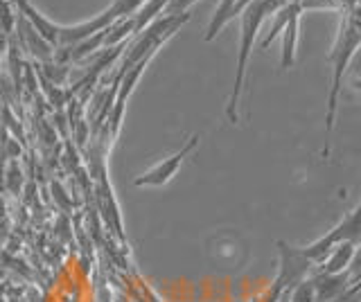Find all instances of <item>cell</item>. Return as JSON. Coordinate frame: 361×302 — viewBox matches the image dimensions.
Masks as SVG:
<instances>
[{
    "instance_id": "6da1fadb",
    "label": "cell",
    "mask_w": 361,
    "mask_h": 302,
    "mask_svg": "<svg viewBox=\"0 0 361 302\" xmlns=\"http://www.w3.org/2000/svg\"><path fill=\"white\" fill-rule=\"evenodd\" d=\"M287 0H251L244 9H242V20H240V52H237V65H235V82H233V91L228 97V104H226V115H228L231 125H237V111H240V99L244 91V80H246V65L251 59V50L255 37L262 23L267 20L269 14H274L278 7L285 5Z\"/></svg>"
},
{
    "instance_id": "7a4b0ae2",
    "label": "cell",
    "mask_w": 361,
    "mask_h": 302,
    "mask_svg": "<svg viewBox=\"0 0 361 302\" xmlns=\"http://www.w3.org/2000/svg\"><path fill=\"white\" fill-rule=\"evenodd\" d=\"M361 43L359 34V25H357V14L350 12L348 18L341 23L338 30L336 43L330 52V63H332V88H330V97H327V113H325V131L332 133L334 129V118H336V106H338V95H341V84L343 77L348 73V65L353 61L355 52Z\"/></svg>"
},
{
    "instance_id": "3957f363",
    "label": "cell",
    "mask_w": 361,
    "mask_h": 302,
    "mask_svg": "<svg viewBox=\"0 0 361 302\" xmlns=\"http://www.w3.org/2000/svg\"><path fill=\"white\" fill-rule=\"evenodd\" d=\"M357 234H359V208L350 210L348 217L338 223L336 228H332L330 232L321 237L319 241H314L307 248H298L302 257H307L312 264H323V260L330 255L338 244L343 241H357Z\"/></svg>"
},
{
    "instance_id": "277c9868",
    "label": "cell",
    "mask_w": 361,
    "mask_h": 302,
    "mask_svg": "<svg viewBox=\"0 0 361 302\" xmlns=\"http://www.w3.org/2000/svg\"><path fill=\"white\" fill-rule=\"evenodd\" d=\"M199 144V136H192L188 144H183L176 153H172L169 158L161 161L158 165H154L149 172H145L142 176L135 178V185L138 187H161L165 183H169L174 178V174L178 172V167L183 165V161L195 151V147Z\"/></svg>"
},
{
    "instance_id": "5b68a950",
    "label": "cell",
    "mask_w": 361,
    "mask_h": 302,
    "mask_svg": "<svg viewBox=\"0 0 361 302\" xmlns=\"http://www.w3.org/2000/svg\"><path fill=\"white\" fill-rule=\"evenodd\" d=\"M280 253H282V266H280V275L276 279V296L282 289H293L298 282H302V275L310 271L312 262L307 257H302L298 248H289V246L280 244Z\"/></svg>"
},
{
    "instance_id": "8992f818",
    "label": "cell",
    "mask_w": 361,
    "mask_h": 302,
    "mask_svg": "<svg viewBox=\"0 0 361 302\" xmlns=\"http://www.w3.org/2000/svg\"><path fill=\"white\" fill-rule=\"evenodd\" d=\"M11 7H14V12L18 16H23L27 20V23L37 30V34L48 43V46L52 50H56V46H59V30L61 25H56L54 20H50L48 16H43L37 7H34L30 0H9Z\"/></svg>"
},
{
    "instance_id": "52a82bcc",
    "label": "cell",
    "mask_w": 361,
    "mask_h": 302,
    "mask_svg": "<svg viewBox=\"0 0 361 302\" xmlns=\"http://www.w3.org/2000/svg\"><path fill=\"white\" fill-rule=\"evenodd\" d=\"M16 27H18V41H20L23 50H27L34 59H39L43 63H50L54 57V50L37 34V30H34L27 20L18 14H16Z\"/></svg>"
},
{
    "instance_id": "ba28073f",
    "label": "cell",
    "mask_w": 361,
    "mask_h": 302,
    "mask_svg": "<svg viewBox=\"0 0 361 302\" xmlns=\"http://www.w3.org/2000/svg\"><path fill=\"white\" fill-rule=\"evenodd\" d=\"M296 14H302V7H300V3L298 0H287L285 5L282 7H278L276 12H274V23H271V27H269V32H267V37L262 39V43H259V48L262 50H267L271 43H274L276 39H278V34L282 30H285V25L289 23V18L291 16H296Z\"/></svg>"
},
{
    "instance_id": "9c48e42d",
    "label": "cell",
    "mask_w": 361,
    "mask_h": 302,
    "mask_svg": "<svg viewBox=\"0 0 361 302\" xmlns=\"http://www.w3.org/2000/svg\"><path fill=\"white\" fill-rule=\"evenodd\" d=\"M298 30H300V14L291 16V18H289V23L285 25V30L280 32V34H282V54H280V65H282V70L291 68V65H293V59H296Z\"/></svg>"
},
{
    "instance_id": "30bf717a",
    "label": "cell",
    "mask_w": 361,
    "mask_h": 302,
    "mask_svg": "<svg viewBox=\"0 0 361 302\" xmlns=\"http://www.w3.org/2000/svg\"><path fill=\"white\" fill-rule=\"evenodd\" d=\"M355 255V241H343L338 244L336 248L323 260V268H321V275H334V273H341L345 264L350 262V257Z\"/></svg>"
},
{
    "instance_id": "8fae6325",
    "label": "cell",
    "mask_w": 361,
    "mask_h": 302,
    "mask_svg": "<svg viewBox=\"0 0 361 302\" xmlns=\"http://www.w3.org/2000/svg\"><path fill=\"white\" fill-rule=\"evenodd\" d=\"M235 5H237V0H221L219 7L214 9V14H212V18H210V23H208L206 41H212V39L221 32V27H224V25H228L231 20L235 18V16H233Z\"/></svg>"
},
{
    "instance_id": "7c38bea8",
    "label": "cell",
    "mask_w": 361,
    "mask_h": 302,
    "mask_svg": "<svg viewBox=\"0 0 361 302\" xmlns=\"http://www.w3.org/2000/svg\"><path fill=\"white\" fill-rule=\"evenodd\" d=\"M147 3V0H113V3L106 7V14L111 16V20L118 18H129L140 12V7Z\"/></svg>"
}]
</instances>
